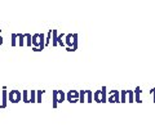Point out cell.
Masks as SVG:
<instances>
[{
  "label": "cell",
  "instance_id": "7",
  "mask_svg": "<svg viewBox=\"0 0 155 139\" xmlns=\"http://www.w3.org/2000/svg\"><path fill=\"white\" fill-rule=\"evenodd\" d=\"M93 100L97 103H105L107 102V97H106V88L104 86L101 90H97L93 93Z\"/></svg>",
  "mask_w": 155,
  "mask_h": 139
},
{
  "label": "cell",
  "instance_id": "15",
  "mask_svg": "<svg viewBox=\"0 0 155 139\" xmlns=\"http://www.w3.org/2000/svg\"><path fill=\"white\" fill-rule=\"evenodd\" d=\"M11 45H12V46H18V37H17V33H12V35H11Z\"/></svg>",
  "mask_w": 155,
  "mask_h": 139
},
{
  "label": "cell",
  "instance_id": "11",
  "mask_svg": "<svg viewBox=\"0 0 155 139\" xmlns=\"http://www.w3.org/2000/svg\"><path fill=\"white\" fill-rule=\"evenodd\" d=\"M66 100H69L70 103L79 102V92H78V90H70V92L66 94Z\"/></svg>",
  "mask_w": 155,
  "mask_h": 139
},
{
  "label": "cell",
  "instance_id": "12",
  "mask_svg": "<svg viewBox=\"0 0 155 139\" xmlns=\"http://www.w3.org/2000/svg\"><path fill=\"white\" fill-rule=\"evenodd\" d=\"M7 102H8V92L5 90V88H4L3 94H2V104H0V108H5Z\"/></svg>",
  "mask_w": 155,
  "mask_h": 139
},
{
  "label": "cell",
  "instance_id": "8",
  "mask_svg": "<svg viewBox=\"0 0 155 139\" xmlns=\"http://www.w3.org/2000/svg\"><path fill=\"white\" fill-rule=\"evenodd\" d=\"M22 100L25 103L36 102V92L35 90H31V92H28V90H23L22 92Z\"/></svg>",
  "mask_w": 155,
  "mask_h": 139
},
{
  "label": "cell",
  "instance_id": "16",
  "mask_svg": "<svg viewBox=\"0 0 155 139\" xmlns=\"http://www.w3.org/2000/svg\"><path fill=\"white\" fill-rule=\"evenodd\" d=\"M25 37H26L25 45H26V46H31V45H32V36L30 35V33H25Z\"/></svg>",
  "mask_w": 155,
  "mask_h": 139
},
{
  "label": "cell",
  "instance_id": "10",
  "mask_svg": "<svg viewBox=\"0 0 155 139\" xmlns=\"http://www.w3.org/2000/svg\"><path fill=\"white\" fill-rule=\"evenodd\" d=\"M107 102H110V103H119L120 102V92L119 90H111L109 97H107Z\"/></svg>",
  "mask_w": 155,
  "mask_h": 139
},
{
  "label": "cell",
  "instance_id": "18",
  "mask_svg": "<svg viewBox=\"0 0 155 139\" xmlns=\"http://www.w3.org/2000/svg\"><path fill=\"white\" fill-rule=\"evenodd\" d=\"M51 37H52V30L48 31L47 36H45V46H48V45L51 44Z\"/></svg>",
  "mask_w": 155,
  "mask_h": 139
},
{
  "label": "cell",
  "instance_id": "17",
  "mask_svg": "<svg viewBox=\"0 0 155 139\" xmlns=\"http://www.w3.org/2000/svg\"><path fill=\"white\" fill-rule=\"evenodd\" d=\"M44 93H45V90H38V93H36V102L41 103V95Z\"/></svg>",
  "mask_w": 155,
  "mask_h": 139
},
{
  "label": "cell",
  "instance_id": "5",
  "mask_svg": "<svg viewBox=\"0 0 155 139\" xmlns=\"http://www.w3.org/2000/svg\"><path fill=\"white\" fill-rule=\"evenodd\" d=\"M120 102L122 103H125V102L133 103L134 102V92L133 90H122V92H120Z\"/></svg>",
  "mask_w": 155,
  "mask_h": 139
},
{
  "label": "cell",
  "instance_id": "20",
  "mask_svg": "<svg viewBox=\"0 0 155 139\" xmlns=\"http://www.w3.org/2000/svg\"><path fill=\"white\" fill-rule=\"evenodd\" d=\"M0 31H2V30H0ZM2 44H3V37L0 36V45H2Z\"/></svg>",
  "mask_w": 155,
  "mask_h": 139
},
{
  "label": "cell",
  "instance_id": "1",
  "mask_svg": "<svg viewBox=\"0 0 155 139\" xmlns=\"http://www.w3.org/2000/svg\"><path fill=\"white\" fill-rule=\"evenodd\" d=\"M34 52H41L45 48V35L44 33H34L32 35Z\"/></svg>",
  "mask_w": 155,
  "mask_h": 139
},
{
  "label": "cell",
  "instance_id": "3",
  "mask_svg": "<svg viewBox=\"0 0 155 139\" xmlns=\"http://www.w3.org/2000/svg\"><path fill=\"white\" fill-rule=\"evenodd\" d=\"M66 99V94L64 93V90H53L52 93V107L56 108L58 104L62 103Z\"/></svg>",
  "mask_w": 155,
  "mask_h": 139
},
{
  "label": "cell",
  "instance_id": "13",
  "mask_svg": "<svg viewBox=\"0 0 155 139\" xmlns=\"http://www.w3.org/2000/svg\"><path fill=\"white\" fill-rule=\"evenodd\" d=\"M133 92H134V102L141 103V102H142V100H141V89H140V88H136Z\"/></svg>",
  "mask_w": 155,
  "mask_h": 139
},
{
  "label": "cell",
  "instance_id": "2",
  "mask_svg": "<svg viewBox=\"0 0 155 139\" xmlns=\"http://www.w3.org/2000/svg\"><path fill=\"white\" fill-rule=\"evenodd\" d=\"M65 44L67 52H75L78 49V33H67L65 35Z\"/></svg>",
  "mask_w": 155,
  "mask_h": 139
},
{
  "label": "cell",
  "instance_id": "14",
  "mask_svg": "<svg viewBox=\"0 0 155 139\" xmlns=\"http://www.w3.org/2000/svg\"><path fill=\"white\" fill-rule=\"evenodd\" d=\"M17 37H18V46H23L25 45V33H17Z\"/></svg>",
  "mask_w": 155,
  "mask_h": 139
},
{
  "label": "cell",
  "instance_id": "6",
  "mask_svg": "<svg viewBox=\"0 0 155 139\" xmlns=\"http://www.w3.org/2000/svg\"><path fill=\"white\" fill-rule=\"evenodd\" d=\"M79 102L80 103H84V102L92 103L93 102V92H92V90H81V92H79Z\"/></svg>",
  "mask_w": 155,
  "mask_h": 139
},
{
  "label": "cell",
  "instance_id": "9",
  "mask_svg": "<svg viewBox=\"0 0 155 139\" xmlns=\"http://www.w3.org/2000/svg\"><path fill=\"white\" fill-rule=\"evenodd\" d=\"M22 99V94L19 90H11V92L8 93V100L12 103H18L21 102Z\"/></svg>",
  "mask_w": 155,
  "mask_h": 139
},
{
  "label": "cell",
  "instance_id": "19",
  "mask_svg": "<svg viewBox=\"0 0 155 139\" xmlns=\"http://www.w3.org/2000/svg\"><path fill=\"white\" fill-rule=\"evenodd\" d=\"M150 93H151V95H153V102L155 103V88H153L151 90H150Z\"/></svg>",
  "mask_w": 155,
  "mask_h": 139
},
{
  "label": "cell",
  "instance_id": "4",
  "mask_svg": "<svg viewBox=\"0 0 155 139\" xmlns=\"http://www.w3.org/2000/svg\"><path fill=\"white\" fill-rule=\"evenodd\" d=\"M52 37H53V39H52V45L53 46H57V45L66 46L65 40H64L65 33H60V35H58L57 30H52Z\"/></svg>",
  "mask_w": 155,
  "mask_h": 139
}]
</instances>
